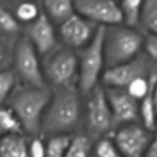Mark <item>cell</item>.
Here are the masks:
<instances>
[{"instance_id": "obj_1", "label": "cell", "mask_w": 157, "mask_h": 157, "mask_svg": "<svg viewBox=\"0 0 157 157\" xmlns=\"http://www.w3.org/2000/svg\"><path fill=\"white\" fill-rule=\"evenodd\" d=\"M83 96L77 87L52 90L42 121V136L72 135L82 130Z\"/></svg>"}, {"instance_id": "obj_2", "label": "cell", "mask_w": 157, "mask_h": 157, "mask_svg": "<svg viewBox=\"0 0 157 157\" xmlns=\"http://www.w3.org/2000/svg\"><path fill=\"white\" fill-rule=\"evenodd\" d=\"M52 97L49 87H32L18 83L6 105L17 117L26 136H42V121Z\"/></svg>"}, {"instance_id": "obj_3", "label": "cell", "mask_w": 157, "mask_h": 157, "mask_svg": "<svg viewBox=\"0 0 157 157\" xmlns=\"http://www.w3.org/2000/svg\"><path fill=\"white\" fill-rule=\"evenodd\" d=\"M145 34L136 27L119 23L104 27L103 54L105 69L128 63L142 53Z\"/></svg>"}, {"instance_id": "obj_4", "label": "cell", "mask_w": 157, "mask_h": 157, "mask_svg": "<svg viewBox=\"0 0 157 157\" xmlns=\"http://www.w3.org/2000/svg\"><path fill=\"white\" fill-rule=\"evenodd\" d=\"M42 65L45 83L50 90L77 87V52L71 50L59 43L54 50L43 56Z\"/></svg>"}, {"instance_id": "obj_5", "label": "cell", "mask_w": 157, "mask_h": 157, "mask_svg": "<svg viewBox=\"0 0 157 157\" xmlns=\"http://www.w3.org/2000/svg\"><path fill=\"white\" fill-rule=\"evenodd\" d=\"M117 129L103 86L96 87L83 97L82 130L94 141L110 136Z\"/></svg>"}, {"instance_id": "obj_6", "label": "cell", "mask_w": 157, "mask_h": 157, "mask_svg": "<svg viewBox=\"0 0 157 157\" xmlns=\"http://www.w3.org/2000/svg\"><path fill=\"white\" fill-rule=\"evenodd\" d=\"M103 33L104 27H99L91 43L77 52V88L83 97L101 85V78L105 70L103 54Z\"/></svg>"}, {"instance_id": "obj_7", "label": "cell", "mask_w": 157, "mask_h": 157, "mask_svg": "<svg viewBox=\"0 0 157 157\" xmlns=\"http://www.w3.org/2000/svg\"><path fill=\"white\" fill-rule=\"evenodd\" d=\"M11 63L18 83L32 87H48L44 80L40 55L25 36L18 37L13 44Z\"/></svg>"}, {"instance_id": "obj_8", "label": "cell", "mask_w": 157, "mask_h": 157, "mask_svg": "<svg viewBox=\"0 0 157 157\" xmlns=\"http://www.w3.org/2000/svg\"><path fill=\"white\" fill-rule=\"evenodd\" d=\"M157 67L144 53H141L135 59L113 66L107 67L101 78V86L104 88H123L125 90L128 85L137 77L150 76L151 72Z\"/></svg>"}, {"instance_id": "obj_9", "label": "cell", "mask_w": 157, "mask_h": 157, "mask_svg": "<svg viewBox=\"0 0 157 157\" xmlns=\"http://www.w3.org/2000/svg\"><path fill=\"white\" fill-rule=\"evenodd\" d=\"M112 139L123 157H142L155 140L153 132L141 123L118 126L113 131Z\"/></svg>"}, {"instance_id": "obj_10", "label": "cell", "mask_w": 157, "mask_h": 157, "mask_svg": "<svg viewBox=\"0 0 157 157\" xmlns=\"http://www.w3.org/2000/svg\"><path fill=\"white\" fill-rule=\"evenodd\" d=\"M75 12L97 27H110L123 23L117 0H74Z\"/></svg>"}, {"instance_id": "obj_11", "label": "cell", "mask_w": 157, "mask_h": 157, "mask_svg": "<svg viewBox=\"0 0 157 157\" xmlns=\"http://www.w3.org/2000/svg\"><path fill=\"white\" fill-rule=\"evenodd\" d=\"M99 27L81 17L76 12L58 26L59 43L71 50L78 52L91 43Z\"/></svg>"}, {"instance_id": "obj_12", "label": "cell", "mask_w": 157, "mask_h": 157, "mask_svg": "<svg viewBox=\"0 0 157 157\" xmlns=\"http://www.w3.org/2000/svg\"><path fill=\"white\" fill-rule=\"evenodd\" d=\"M23 36L40 56H45L59 45L56 26L43 13V11L36 21L26 26Z\"/></svg>"}, {"instance_id": "obj_13", "label": "cell", "mask_w": 157, "mask_h": 157, "mask_svg": "<svg viewBox=\"0 0 157 157\" xmlns=\"http://www.w3.org/2000/svg\"><path fill=\"white\" fill-rule=\"evenodd\" d=\"M104 91L117 128L125 124L140 123L139 102L136 99L123 88H104Z\"/></svg>"}, {"instance_id": "obj_14", "label": "cell", "mask_w": 157, "mask_h": 157, "mask_svg": "<svg viewBox=\"0 0 157 157\" xmlns=\"http://www.w3.org/2000/svg\"><path fill=\"white\" fill-rule=\"evenodd\" d=\"M43 13L59 26L75 13L74 0H40Z\"/></svg>"}, {"instance_id": "obj_15", "label": "cell", "mask_w": 157, "mask_h": 157, "mask_svg": "<svg viewBox=\"0 0 157 157\" xmlns=\"http://www.w3.org/2000/svg\"><path fill=\"white\" fill-rule=\"evenodd\" d=\"M29 137L25 134H9L0 137V157H28Z\"/></svg>"}, {"instance_id": "obj_16", "label": "cell", "mask_w": 157, "mask_h": 157, "mask_svg": "<svg viewBox=\"0 0 157 157\" xmlns=\"http://www.w3.org/2000/svg\"><path fill=\"white\" fill-rule=\"evenodd\" d=\"M94 140L83 130L70 136L65 157H92Z\"/></svg>"}, {"instance_id": "obj_17", "label": "cell", "mask_w": 157, "mask_h": 157, "mask_svg": "<svg viewBox=\"0 0 157 157\" xmlns=\"http://www.w3.org/2000/svg\"><path fill=\"white\" fill-rule=\"evenodd\" d=\"M20 29L21 25L15 18L13 12L0 4V38L13 44L18 38Z\"/></svg>"}, {"instance_id": "obj_18", "label": "cell", "mask_w": 157, "mask_h": 157, "mask_svg": "<svg viewBox=\"0 0 157 157\" xmlns=\"http://www.w3.org/2000/svg\"><path fill=\"white\" fill-rule=\"evenodd\" d=\"M137 28L144 34H157V0H145Z\"/></svg>"}, {"instance_id": "obj_19", "label": "cell", "mask_w": 157, "mask_h": 157, "mask_svg": "<svg viewBox=\"0 0 157 157\" xmlns=\"http://www.w3.org/2000/svg\"><path fill=\"white\" fill-rule=\"evenodd\" d=\"M118 2L121 12L123 23L137 28L145 0H119Z\"/></svg>"}, {"instance_id": "obj_20", "label": "cell", "mask_w": 157, "mask_h": 157, "mask_svg": "<svg viewBox=\"0 0 157 157\" xmlns=\"http://www.w3.org/2000/svg\"><path fill=\"white\" fill-rule=\"evenodd\" d=\"M40 13H42V9L34 0L17 2L13 10V16L17 20V22L20 25L23 23L26 26L36 21Z\"/></svg>"}, {"instance_id": "obj_21", "label": "cell", "mask_w": 157, "mask_h": 157, "mask_svg": "<svg viewBox=\"0 0 157 157\" xmlns=\"http://www.w3.org/2000/svg\"><path fill=\"white\" fill-rule=\"evenodd\" d=\"M18 85V80L12 69H0V107L6 105L11 93Z\"/></svg>"}, {"instance_id": "obj_22", "label": "cell", "mask_w": 157, "mask_h": 157, "mask_svg": "<svg viewBox=\"0 0 157 157\" xmlns=\"http://www.w3.org/2000/svg\"><path fill=\"white\" fill-rule=\"evenodd\" d=\"M0 134H23L17 117L7 105L0 107Z\"/></svg>"}, {"instance_id": "obj_23", "label": "cell", "mask_w": 157, "mask_h": 157, "mask_svg": "<svg viewBox=\"0 0 157 157\" xmlns=\"http://www.w3.org/2000/svg\"><path fill=\"white\" fill-rule=\"evenodd\" d=\"M71 135H53L45 139V157H65Z\"/></svg>"}, {"instance_id": "obj_24", "label": "cell", "mask_w": 157, "mask_h": 157, "mask_svg": "<svg viewBox=\"0 0 157 157\" xmlns=\"http://www.w3.org/2000/svg\"><path fill=\"white\" fill-rule=\"evenodd\" d=\"M92 157H123V155L120 153L110 135L94 141Z\"/></svg>"}, {"instance_id": "obj_25", "label": "cell", "mask_w": 157, "mask_h": 157, "mask_svg": "<svg viewBox=\"0 0 157 157\" xmlns=\"http://www.w3.org/2000/svg\"><path fill=\"white\" fill-rule=\"evenodd\" d=\"M142 53L157 65V34H145Z\"/></svg>"}, {"instance_id": "obj_26", "label": "cell", "mask_w": 157, "mask_h": 157, "mask_svg": "<svg viewBox=\"0 0 157 157\" xmlns=\"http://www.w3.org/2000/svg\"><path fill=\"white\" fill-rule=\"evenodd\" d=\"M28 157H45V139H44V136L29 137Z\"/></svg>"}, {"instance_id": "obj_27", "label": "cell", "mask_w": 157, "mask_h": 157, "mask_svg": "<svg viewBox=\"0 0 157 157\" xmlns=\"http://www.w3.org/2000/svg\"><path fill=\"white\" fill-rule=\"evenodd\" d=\"M13 44L0 38V69H5L7 63L11 61V53Z\"/></svg>"}, {"instance_id": "obj_28", "label": "cell", "mask_w": 157, "mask_h": 157, "mask_svg": "<svg viewBox=\"0 0 157 157\" xmlns=\"http://www.w3.org/2000/svg\"><path fill=\"white\" fill-rule=\"evenodd\" d=\"M142 157H157V141L156 140H153V142L150 145V147L142 155Z\"/></svg>"}, {"instance_id": "obj_29", "label": "cell", "mask_w": 157, "mask_h": 157, "mask_svg": "<svg viewBox=\"0 0 157 157\" xmlns=\"http://www.w3.org/2000/svg\"><path fill=\"white\" fill-rule=\"evenodd\" d=\"M152 102H153V107H155V110L157 114V78H156L153 87H152Z\"/></svg>"}, {"instance_id": "obj_30", "label": "cell", "mask_w": 157, "mask_h": 157, "mask_svg": "<svg viewBox=\"0 0 157 157\" xmlns=\"http://www.w3.org/2000/svg\"><path fill=\"white\" fill-rule=\"evenodd\" d=\"M153 137H155V140L157 141V117H156V121H155V126H153Z\"/></svg>"}, {"instance_id": "obj_31", "label": "cell", "mask_w": 157, "mask_h": 157, "mask_svg": "<svg viewBox=\"0 0 157 157\" xmlns=\"http://www.w3.org/2000/svg\"><path fill=\"white\" fill-rule=\"evenodd\" d=\"M7 1H12V2L17 4V2H21V1H28V0H7Z\"/></svg>"}, {"instance_id": "obj_32", "label": "cell", "mask_w": 157, "mask_h": 157, "mask_svg": "<svg viewBox=\"0 0 157 157\" xmlns=\"http://www.w3.org/2000/svg\"><path fill=\"white\" fill-rule=\"evenodd\" d=\"M1 136H2V135H1V134H0V137H1Z\"/></svg>"}, {"instance_id": "obj_33", "label": "cell", "mask_w": 157, "mask_h": 157, "mask_svg": "<svg viewBox=\"0 0 157 157\" xmlns=\"http://www.w3.org/2000/svg\"><path fill=\"white\" fill-rule=\"evenodd\" d=\"M117 1H119V0H117Z\"/></svg>"}]
</instances>
